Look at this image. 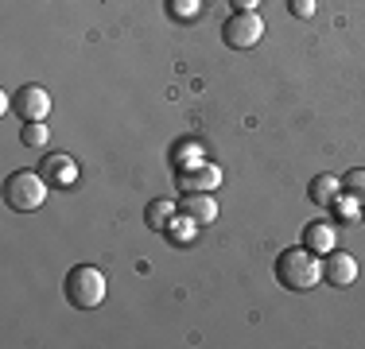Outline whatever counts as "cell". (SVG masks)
Returning <instances> with one entry per match:
<instances>
[{"label":"cell","mask_w":365,"mask_h":349,"mask_svg":"<svg viewBox=\"0 0 365 349\" xmlns=\"http://www.w3.org/2000/svg\"><path fill=\"white\" fill-rule=\"evenodd\" d=\"M144 217H148V225H152V229L163 233V229L171 225V217H175V202H168V198H155V202H148Z\"/></svg>","instance_id":"12"},{"label":"cell","mask_w":365,"mask_h":349,"mask_svg":"<svg viewBox=\"0 0 365 349\" xmlns=\"http://www.w3.org/2000/svg\"><path fill=\"white\" fill-rule=\"evenodd\" d=\"M20 140L28 147H47V140H51V128L43 125V120H28V125L20 128Z\"/></svg>","instance_id":"15"},{"label":"cell","mask_w":365,"mask_h":349,"mask_svg":"<svg viewBox=\"0 0 365 349\" xmlns=\"http://www.w3.org/2000/svg\"><path fill=\"white\" fill-rule=\"evenodd\" d=\"M195 229H198V225L190 222L187 214H175V217H171V225H168L163 233H168V241H171V244H187L190 237H195Z\"/></svg>","instance_id":"14"},{"label":"cell","mask_w":365,"mask_h":349,"mask_svg":"<svg viewBox=\"0 0 365 349\" xmlns=\"http://www.w3.org/2000/svg\"><path fill=\"white\" fill-rule=\"evenodd\" d=\"M39 174L51 182V187H71V182L78 179V167H74L71 155H43Z\"/></svg>","instance_id":"8"},{"label":"cell","mask_w":365,"mask_h":349,"mask_svg":"<svg viewBox=\"0 0 365 349\" xmlns=\"http://www.w3.org/2000/svg\"><path fill=\"white\" fill-rule=\"evenodd\" d=\"M230 4H233V12H257L260 0H230Z\"/></svg>","instance_id":"19"},{"label":"cell","mask_w":365,"mask_h":349,"mask_svg":"<svg viewBox=\"0 0 365 349\" xmlns=\"http://www.w3.org/2000/svg\"><path fill=\"white\" fill-rule=\"evenodd\" d=\"M303 244H307L315 256H327V252L338 249V237H334V225L327 222H311L307 229H303Z\"/></svg>","instance_id":"10"},{"label":"cell","mask_w":365,"mask_h":349,"mask_svg":"<svg viewBox=\"0 0 365 349\" xmlns=\"http://www.w3.org/2000/svg\"><path fill=\"white\" fill-rule=\"evenodd\" d=\"M168 12L175 16V20H195V16H198V0H171Z\"/></svg>","instance_id":"16"},{"label":"cell","mask_w":365,"mask_h":349,"mask_svg":"<svg viewBox=\"0 0 365 349\" xmlns=\"http://www.w3.org/2000/svg\"><path fill=\"white\" fill-rule=\"evenodd\" d=\"M47 190H51V182L43 179L39 171H16V174H8V182H4V202L12 206L16 214H31V209H39L47 202Z\"/></svg>","instance_id":"3"},{"label":"cell","mask_w":365,"mask_h":349,"mask_svg":"<svg viewBox=\"0 0 365 349\" xmlns=\"http://www.w3.org/2000/svg\"><path fill=\"white\" fill-rule=\"evenodd\" d=\"M272 272L280 279V287H288V291H311L323 279V264H319V256L307 244H299V249H284L276 256Z\"/></svg>","instance_id":"1"},{"label":"cell","mask_w":365,"mask_h":349,"mask_svg":"<svg viewBox=\"0 0 365 349\" xmlns=\"http://www.w3.org/2000/svg\"><path fill=\"white\" fill-rule=\"evenodd\" d=\"M323 279L330 287H350L354 279H358V260L350 256V252H327L323 256Z\"/></svg>","instance_id":"7"},{"label":"cell","mask_w":365,"mask_h":349,"mask_svg":"<svg viewBox=\"0 0 365 349\" xmlns=\"http://www.w3.org/2000/svg\"><path fill=\"white\" fill-rule=\"evenodd\" d=\"M311 202L315 206H334V198L342 194V179H338V174H315V179H311Z\"/></svg>","instance_id":"11"},{"label":"cell","mask_w":365,"mask_h":349,"mask_svg":"<svg viewBox=\"0 0 365 349\" xmlns=\"http://www.w3.org/2000/svg\"><path fill=\"white\" fill-rule=\"evenodd\" d=\"M12 109H16V117H20L24 125H28V120H47L51 93L43 90V85H24V90L12 93Z\"/></svg>","instance_id":"6"},{"label":"cell","mask_w":365,"mask_h":349,"mask_svg":"<svg viewBox=\"0 0 365 349\" xmlns=\"http://www.w3.org/2000/svg\"><path fill=\"white\" fill-rule=\"evenodd\" d=\"M315 0H292V16H299V20H311L315 16Z\"/></svg>","instance_id":"18"},{"label":"cell","mask_w":365,"mask_h":349,"mask_svg":"<svg viewBox=\"0 0 365 349\" xmlns=\"http://www.w3.org/2000/svg\"><path fill=\"white\" fill-rule=\"evenodd\" d=\"M342 194L354 198L358 206H365V167H354L342 174Z\"/></svg>","instance_id":"13"},{"label":"cell","mask_w":365,"mask_h":349,"mask_svg":"<svg viewBox=\"0 0 365 349\" xmlns=\"http://www.w3.org/2000/svg\"><path fill=\"white\" fill-rule=\"evenodd\" d=\"M260 35H264V20H260L257 12H233L230 20L222 24V39H225V47H233V51L257 47Z\"/></svg>","instance_id":"4"},{"label":"cell","mask_w":365,"mask_h":349,"mask_svg":"<svg viewBox=\"0 0 365 349\" xmlns=\"http://www.w3.org/2000/svg\"><path fill=\"white\" fill-rule=\"evenodd\" d=\"M179 214H187L195 225H210L218 217V202H214V194H187L179 202Z\"/></svg>","instance_id":"9"},{"label":"cell","mask_w":365,"mask_h":349,"mask_svg":"<svg viewBox=\"0 0 365 349\" xmlns=\"http://www.w3.org/2000/svg\"><path fill=\"white\" fill-rule=\"evenodd\" d=\"M175 171H179V187L187 190V194H214V190L222 187V167L210 160L190 163V167H175Z\"/></svg>","instance_id":"5"},{"label":"cell","mask_w":365,"mask_h":349,"mask_svg":"<svg viewBox=\"0 0 365 349\" xmlns=\"http://www.w3.org/2000/svg\"><path fill=\"white\" fill-rule=\"evenodd\" d=\"M330 209H338V214H342V222H358V209H361V206L354 202V198H342V194H338Z\"/></svg>","instance_id":"17"},{"label":"cell","mask_w":365,"mask_h":349,"mask_svg":"<svg viewBox=\"0 0 365 349\" xmlns=\"http://www.w3.org/2000/svg\"><path fill=\"white\" fill-rule=\"evenodd\" d=\"M106 291H109V283L93 264H78L66 272V303L74 311H98L106 303Z\"/></svg>","instance_id":"2"}]
</instances>
